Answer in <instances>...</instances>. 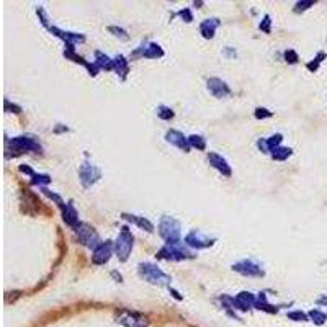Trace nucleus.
Here are the masks:
<instances>
[{
    "mask_svg": "<svg viewBox=\"0 0 327 327\" xmlns=\"http://www.w3.org/2000/svg\"><path fill=\"white\" fill-rule=\"evenodd\" d=\"M159 234L166 244L179 242L180 240V223L170 216H164L159 224Z\"/></svg>",
    "mask_w": 327,
    "mask_h": 327,
    "instance_id": "1",
    "label": "nucleus"
},
{
    "mask_svg": "<svg viewBox=\"0 0 327 327\" xmlns=\"http://www.w3.org/2000/svg\"><path fill=\"white\" fill-rule=\"evenodd\" d=\"M139 275L152 285H169L172 278L152 264H139Z\"/></svg>",
    "mask_w": 327,
    "mask_h": 327,
    "instance_id": "2",
    "label": "nucleus"
},
{
    "mask_svg": "<svg viewBox=\"0 0 327 327\" xmlns=\"http://www.w3.org/2000/svg\"><path fill=\"white\" fill-rule=\"evenodd\" d=\"M193 255L187 249V246H183L180 240L179 242L166 244L160 251L157 252V259H169V260H183V259H191Z\"/></svg>",
    "mask_w": 327,
    "mask_h": 327,
    "instance_id": "3",
    "label": "nucleus"
},
{
    "mask_svg": "<svg viewBox=\"0 0 327 327\" xmlns=\"http://www.w3.org/2000/svg\"><path fill=\"white\" fill-rule=\"evenodd\" d=\"M133 249V234L130 232V227H121V232L115 242V252L118 255V259L125 262L128 259V255L131 254Z\"/></svg>",
    "mask_w": 327,
    "mask_h": 327,
    "instance_id": "4",
    "label": "nucleus"
},
{
    "mask_svg": "<svg viewBox=\"0 0 327 327\" xmlns=\"http://www.w3.org/2000/svg\"><path fill=\"white\" fill-rule=\"evenodd\" d=\"M9 144L12 151L17 152H41V144L34 139V136H17Z\"/></svg>",
    "mask_w": 327,
    "mask_h": 327,
    "instance_id": "5",
    "label": "nucleus"
},
{
    "mask_svg": "<svg viewBox=\"0 0 327 327\" xmlns=\"http://www.w3.org/2000/svg\"><path fill=\"white\" fill-rule=\"evenodd\" d=\"M75 231H77V236H79V240L84 244V246H87V247H94L97 249L98 246H100V239H98V234L95 232V229L92 227L90 224L87 223H80L79 226L75 227Z\"/></svg>",
    "mask_w": 327,
    "mask_h": 327,
    "instance_id": "6",
    "label": "nucleus"
},
{
    "mask_svg": "<svg viewBox=\"0 0 327 327\" xmlns=\"http://www.w3.org/2000/svg\"><path fill=\"white\" fill-rule=\"evenodd\" d=\"M79 177H80V182L85 188H89L92 187L95 182L100 180V177H102V172H100V169H98L97 166H94V164H90V162H85L80 166V170H79Z\"/></svg>",
    "mask_w": 327,
    "mask_h": 327,
    "instance_id": "7",
    "label": "nucleus"
},
{
    "mask_svg": "<svg viewBox=\"0 0 327 327\" xmlns=\"http://www.w3.org/2000/svg\"><path fill=\"white\" fill-rule=\"evenodd\" d=\"M116 319H118V322L125 327H147V324H149L144 316L138 314V312H131V311H119Z\"/></svg>",
    "mask_w": 327,
    "mask_h": 327,
    "instance_id": "8",
    "label": "nucleus"
},
{
    "mask_svg": "<svg viewBox=\"0 0 327 327\" xmlns=\"http://www.w3.org/2000/svg\"><path fill=\"white\" fill-rule=\"evenodd\" d=\"M232 270H236L237 273L244 276H264V270L259 264H255L254 260H242L232 265Z\"/></svg>",
    "mask_w": 327,
    "mask_h": 327,
    "instance_id": "9",
    "label": "nucleus"
},
{
    "mask_svg": "<svg viewBox=\"0 0 327 327\" xmlns=\"http://www.w3.org/2000/svg\"><path fill=\"white\" fill-rule=\"evenodd\" d=\"M111 251H113V244L110 240H106V242H102L97 249H94V255H92V262H94L95 265H103L106 262L110 260L111 257Z\"/></svg>",
    "mask_w": 327,
    "mask_h": 327,
    "instance_id": "10",
    "label": "nucleus"
},
{
    "mask_svg": "<svg viewBox=\"0 0 327 327\" xmlns=\"http://www.w3.org/2000/svg\"><path fill=\"white\" fill-rule=\"evenodd\" d=\"M213 242H215V239H208L206 236H203L200 231H191L190 234H187V237H185V244L190 247H195V249H206V247L213 246Z\"/></svg>",
    "mask_w": 327,
    "mask_h": 327,
    "instance_id": "11",
    "label": "nucleus"
},
{
    "mask_svg": "<svg viewBox=\"0 0 327 327\" xmlns=\"http://www.w3.org/2000/svg\"><path fill=\"white\" fill-rule=\"evenodd\" d=\"M49 31L54 33L56 36H59V38H62L64 41H66L67 51H74V45H75V43H82L85 39L82 34H79V33H67V31L59 30V28H56V26L49 28Z\"/></svg>",
    "mask_w": 327,
    "mask_h": 327,
    "instance_id": "12",
    "label": "nucleus"
},
{
    "mask_svg": "<svg viewBox=\"0 0 327 327\" xmlns=\"http://www.w3.org/2000/svg\"><path fill=\"white\" fill-rule=\"evenodd\" d=\"M208 90L211 92V95H215L216 98H224L227 95H231L229 85L221 79H216V77H213V79L208 80Z\"/></svg>",
    "mask_w": 327,
    "mask_h": 327,
    "instance_id": "13",
    "label": "nucleus"
},
{
    "mask_svg": "<svg viewBox=\"0 0 327 327\" xmlns=\"http://www.w3.org/2000/svg\"><path fill=\"white\" fill-rule=\"evenodd\" d=\"M208 162L211 167H215L219 174H223L224 177H231L232 175V170L229 167V164L224 157H221L219 154H215V152H210L208 154Z\"/></svg>",
    "mask_w": 327,
    "mask_h": 327,
    "instance_id": "14",
    "label": "nucleus"
},
{
    "mask_svg": "<svg viewBox=\"0 0 327 327\" xmlns=\"http://www.w3.org/2000/svg\"><path fill=\"white\" fill-rule=\"evenodd\" d=\"M166 139H167V143L177 146L179 149H182V151L190 152V149H191V147H190V143H188V138H185L180 131H175V130L167 131Z\"/></svg>",
    "mask_w": 327,
    "mask_h": 327,
    "instance_id": "15",
    "label": "nucleus"
},
{
    "mask_svg": "<svg viewBox=\"0 0 327 327\" xmlns=\"http://www.w3.org/2000/svg\"><path fill=\"white\" fill-rule=\"evenodd\" d=\"M138 54H143V58H147V59H157L164 56V49L157 45V43H151V45L136 49L134 56H138Z\"/></svg>",
    "mask_w": 327,
    "mask_h": 327,
    "instance_id": "16",
    "label": "nucleus"
},
{
    "mask_svg": "<svg viewBox=\"0 0 327 327\" xmlns=\"http://www.w3.org/2000/svg\"><path fill=\"white\" fill-rule=\"evenodd\" d=\"M218 26H219V20L218 18H208L200 25V33L203 34V38L211 39L213 36H215V31H216Z\"/></svg>",
    "mask_w": 327,
    "mask_h": 327,
    "instance_id": "17",
    "label": "nucleus"
},
{
    "mask_svg": "<svg viewBox=\"0 0 327 327\" xmlns=\"http://www.w3.org/2000/svg\"><path fill=\"white\" fill-rule=\"evenodd\" d=\"M62 219L66 221V224L72 226V227H77L80 224L79 223V215H77V211H75L72 203H67L66 208L62 210Z\"/></svg>",
    "mask_w": 327,
    "mask_h": 327,
    "instance_id": "18",
    "label": "nucleus"
},
{
    "mask_svg": "<svg viewBox=\"0 0 327 327\" xmlns=\"http://www.w3.org/2000/svg\"><path fill=\"white\" fill-rule=\"evenodd\" d=\"M123 218L128 219V221L134 223V224H138L139 227H143V229H146L147 232H152L154 231L152 223L149 221V219L143 218V216H134V215H126V213H123Z\"/></svg>",
    "mask_w": 327,
    "mask_h": 327,
    "instance_id": "19",
    "label": "nucleus"
},
{
    "mask_svg": "<svg viewBox=\"0 0 327 327\" xmlns=\"http://www.w3.org/2000/svg\"><path fill=\"white\" fill-rule=\"evenodd\" d=\"M95 66L98 69H106V70H111V69H115V61L110 59L108 56L100 53V51H97L95 53Z\"/></svg>",
    "mask_w": 327,
    "mask_h": 327,
    "instance_id": "20",
    "label": "nucleus"
},
{
    "mask_svg": "<svg viewBox=\"0 0 327 327\" xmlns=\"http://www.w3.org/2000/svg\"><path fill=\"white\" fill-rule=\"evenodd\" d=\"M115 70H116V74H119V77H121L123 80L126 79L128 72H130V66H128V59L125 58V56H118V58L115 59Z\"/></svg>",
    "mask_w": 327,
    "mask_h": 327,
    "instance_id": "21",
    "label": "nucleus"
},
{
    "mask_svg": "<svg viewBox=\"0 0 327 327\" xmlns=\"http://www.w3.org/2000/svg\"><path fill=\"white\" fill-rule=\"evenodd\" d=\"M291 154H293V152H291L290 147H276L275 151L272 152V157L275 160H287Z\"/></svg>",
    "mask_w": 327,
    "mask_h": 327,
    "instance_id": "22",
    "label": "nucleus"
},
{
    "mask_svg": "<svg viewBox=\"0 0 327 327\" xmlns=\"http://www.w3.org/2000/svg\"><path fill=\"white\" fill-rule=\"evenodd\" d=\"M31 183L33 185H39V187H45V185L51 183V177L46 174H33L31 175Z\"/></svg>",
    "mask_w": 327,
    "mask_h": 327,
    "instance_id": "23",
    "label": "nucleus"
},
{
    "mask_svg": "<svg viewBox=\"0 0 327 327\" xmlns=\"http://www.w3.org/2000/svg\"><path fill=\"white\" fill-rule=\"evenodd\" d=\"M281 139H283V136L281 134H273L272 138H268V139H265L267 141V149H268V152L272 154L276 147H280V143H281Z\"/></svg>",
    "mask_w": 327,
    "mask_h": 327,
    "instance_id": "24",
    "label": "nucleus"
},
{
    "mask_svg": "<svg viewBox=\"0 0 327 327\" xmlns=\"http://www.w3.org/2000/svg\"><path fill=\"white\" fill-rule=\"evenodd\" d=\"M188 143H190V147H196V149H200V151H203V149L206 147V141H205V138L196 136V134H193V136H190V138H188Z\"/></svg>",
    "mask_w": 327,
    "mask_h": 327,
    "instance_id": "25",
    "label": "nucleus"
},
{
    "mask_svg": "<svg viewBox=\"0 0 327 327\" xmlns=\"http://www.w3.org/2000/svg\"><path fill=\"white\" fill-rule=\"evenodd\" d=\"M309 317L312 319V322H316V324H319V325H322V324L325 322V319H327V316L324 314V312L317 311V309H312V311L309 312Z\"/></svg>",
    "mask_w": 327,
    "mask_h": 327,
    "instance_id": "26",
    "label": "nucleus"
},
{
    "mask_svg": "<svg viewBox=\"0 0 327 327\" xmlns=\"http://www.w3.org/2000/svg\"><path fill=\"white\" fill-rule=\"evenodd\" d=\"M157 116L160 118V119H172L174 118V111L169 108V106H164V105H160L159 108H157Z\"/></svg>",
    "mask_w": 327,
    "mask_h": 327,
    "instance_id": "27",
    "label": "nucleus"
},
{
    "mask_svg": "<svg viewBox=\"0 0 327 327\" xmlns=\"http://www.w3.org/2000/svg\"><path fill=\"white\" fill-rule=\"evenodd\" d=\"M325 58V53H319L316 58H314V61H311V62H308V69L311 70V72H314V70H317V67H319V64L322 62V59Z\"/></svg>",
    "mask_w": 327,
    "mask_h": 327,
    "instance_id": "28",
    "label": "nucleus"
},
{
    "mask_svg": "<svg viewBox=\"0 0 327 327\" xmlns=\"http://www.w3.org/2000/svg\"><path fill=\"white\" fill-rule=\"evenodd\" d=\"M108 31H111L115 36H118V38H121V39H128L130 36H128V33L123 30V28H119V26H108Z\"/></svg>",
    "mask_w": 327,
    "mask_h": 327,
    "instance_id": "29",
    "label": "nucleus"
},
{
    "mask_svg": "<svg viewBox=\"0 0 327 327\" xmlns=\"http://www.w3.org/2000/svg\"><path fill=\"white\" fill-rule=\"evenodd\" d=\"M290 319H293V321H298V322H303V321H308V316L304 314L301 311H295V312H290L288 314Z\"/></svg>",
    "mask_w": 327,
    "mask_h": 327,
    "instance_id": "30",
    "label": "nucleus"
},
{
    "mask_svg": "<svg viewBox=\"0 0 327 327\" xmlns=\"http://www.w3.org/2000/svg\"><path fill=\"white\" fill-rule=\"evenodd\" d=\"M270 116H273V113L272 111H268L267 108H259L255 110V118L257 119H265V118H270Z\"/></svg>",
    "mask_w": 327,
    "mask_h": 327,
    "instance_id": "31",
    "label": "nucleus"
},
{
    "mask_svg": "<svg viewBox=\"0 0 327 327\" xmlns=\"http://www.w3.org/2000/svg\"><path fill=\"white\" fill-rule=\"evenodd\" d=\"M285 59L290 64H295V62H298V54L293 51V49H288V51H285Z\"/></svg>",
    "mask_w": 327,
    "mask_h": 327,
    "instance_id": "32",
    "label": "nucleus"
},
{
    "mask_svg": "<svg viewBox=\"0 0 327 327\" xmlns=\"http://www.w3.org/2000/svg\"><path fill=\"white\" fill-rule=\"evenodd\" d=\"M316 2H312V0H308V2H298L296 7H295V12H303V10H306L309 9L311 5H314Z\"/></svg>",
    "mask_w": 327,
    "mask_h": 327,
    "instance_id": "33",
    "label": "nucleus"
},
{
    "mask_svg": "<svg viewBox=\"0 0 327 327\" xmlns=\"http://www.w3.org/2000/svg\"><path fill=\"white\" fill-rule=\"evenodd\" d=\"M270 23H272V20H270L268 15H265L264 20H262V23H260V30L265 31V33H270Z\"/></svg>",
    "mask_w": 327,
    "mask_h": 327,
    "instance_id": "34",
    "label": "nucleus"
},
{
    "mask_svg": "<svg viewBox=\"0 0 327 327\" xmlns=\"http://www.w3.org/2000/svg\"><path fill=\"white\" fill-rule=\"evenodd\" d=\"M179 15H180L182 18H185V21H187V23H190V21L193 20V15H191V12H190L188 9L180 10V12H179Z\"/></svg>",
    "mask_w": 327,
    "mask_h": 327,
    "instance_id": "35",
    "label": "nucleus"
},
{
    "mask_svg": "<svg viewBox=\"0 0 327 327\" xmlns=\"http://www.w3.org/2000/svg\"><path fill=\"white\" fill-rule=\"evenodd\" d=\"M36 12H38V15L41 17V23H43V25H45L46 28H51V26H49V25H48V17H46V13H45V10H43V7H38V9H36Z\"/></svg>",
    "mask_w": 327,
    "mask_h": 327,
    "instance_id": "36",
    "label": "nucleus"
},
{
    "mask_svg": "<svg viewBox=\"0 0 327 327\" xmlns=\"http://www.w3.org/2000/svg\"><path fill=\"white\" fill-rule=\"evenodd\" d=\"M5 110H7V111L12 110L13 113H21V108H20V106H17V105H12L9 100H5Z\"/></svg>",
    "mask_w": 327,
    "mask_h": 327,
    "instance_id": "37",
    "label": "nucleus"
},
{
    "mask_svg": "<svg viewBox=\"0 0 327 327\" xmlns=\"http://www.w3.org/2000/svg\"><path fill=\"white\" fill-rule=\"evenodd\" d=\"M317 304H327V296L321 298V300H317Z\"/></svg>",
    "mask_w": 327,
    "mask_h": 327,
    "instance_id": "38",
    "label": "nucleus"
},
{
    "mask_svg": "<svg viewBox=\"0 0 327 327\" xmlns=\"http://www.w3.org/2000/svg\"><path fill=\"white\" fill-rule=\"evenodd\" d=\"M111 275H113V276H115V278H118L119 281H123V276H121V275H119V273H116V272H113Z\"/></svg>",
    "mask_w": 327,
    "mask_h": 327,
    "instance_id": "39",
    "label": "nucleus"
},
{
    "mask_svg": "<svg viewBox=\"0 0 327 327\" xmlns=\"http://www.w3.org/2000/svg\"><path fill=\"white\" fill-rule=\"evenodd\" d=\"M170 291H172V295H174V296L177 298V300H182V296H180L179 293H177V291H175V290H170Z\"/></svg>",
    "mask_w": 327,
    "mask_h": 327,
    "instance_id": "40",
    "label": "nucleus"
}]
</instances>
